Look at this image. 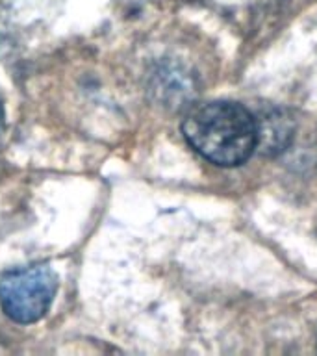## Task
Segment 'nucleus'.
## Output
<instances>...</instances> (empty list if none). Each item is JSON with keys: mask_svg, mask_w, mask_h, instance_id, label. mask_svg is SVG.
I'll list each match as a JSON object with an SVG mask.
<instances>
[{"mask_svg": "<svg viewBox=\"0 0 317 356\" xmlns=\"http://www.w3.org/2000/svg\"><path fill=\"white\" fill-rule=\"evenodd\" d=\"M256 119V132H258V145L256 149H260L263 154H278L282 152L293 138L295 124L289 119L288 113L278 108L263 111Z\"/></svg>", "mask_w": 317, "mask_h": 356, "instance_id": "obj_3", "label": "nucleus"}, {"mask_svg": "<svg viewBox=\"0 0 317 356\" xmlns=\"http://www.w3.org/2000/svg\"><path fill=\"white\" fill-rule=\"evenodd\" d=\"M184 138L206 160L221 167L241 165L258 145L256 119L236 102H206L189 111Z\"/></svg>", "mask_w": 317, "mask_h": 356, "instance_id": "obj_1", "label": "nucleus"}, {"mask_svg": "<svg viewBox=\"0 0 317 356\" xmlns=\"http://www.w3.org/2000/svg\"><path fill=\"white\" fill-rule=\"evenodd\" d=\"M4 106H2V100H0V138H2V134H4Z\"/></svg>", "mask_w": 317, "mask_h": 356, "instance_id": "obj_4", "label": "nucleus"}, {"mask_svg": "<svg viewBox=\"0 0 317 356\" xmlns=\"http://www.w3.org/2000/svg\"><path fill=\"white\" fill-rule=\"evenodd\" d=\"M56 291L58 278L50 267H21L0 280V306L10 319L30 325L49 312Z\"/></svg>", "mask_w": 317, "mask_h": 356, "instance_id": "obj_2", "label": "nucleus"}]
</instances>
